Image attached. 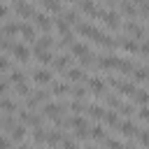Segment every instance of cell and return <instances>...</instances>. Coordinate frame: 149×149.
Instances as JSON below:
<instances>
[{
  "instance_id": "cell-16",
  "label": "cell",
  "mask_w": 149,
  "mask_h": 149,
  "mask_svg": "<svg viewBox=\"0 0 149 149\" xmlns=\"http://www.w3.org/2000/svg\"><path fill=\"white\" fill-rule=\"evenodd\" d=\"M19 33L23 35V40H26V42H35V37H37V30H35L30 23H26V21H21V23H19Z\"/></svg>"
},
{
  "instance_id": "cell-32",
  "label": "cell",
  "mask_w": 149,
  "mask_h": 149,
  "mask_svg": "<svg viewBox=\"0 0 149 149\" xmlns=\"http://www.w3.org/2000/svg\"><path fill=\"white\" fill-rule=\"evenodd\" d=\"M84 149H98V147H93V144H86V147H84Z\"/></svg>"
},
{
  "instance_id": "cell-23",
  "label": "cell",
  "mask_w": 149,
  "mask_h": 149,
  "mask_svg": "<svg viewBox=\"0 0 149 149\" xmlns=\"http://www.w3.org/2000/svg\"><path fill=\"white\" fill-rule=\"evenodd\" d=\"M37 47H42V49H54V47H56V40H54L49 33H44V35L37 40Z\"/></svg>"
},
{
  "instance_id": "cell-21",
  "label": "cell",
  "mask_w": 149,
  "mask_h": 149,
  "mask_svg": "<svg viewBox=\"0 0 149 149\" xmlns=\"http://www.w3.org/2000/svg\"><path fill=\"white\" fill-rule=\"evenodd\" d=\"M0 109L7 112V114H14V112L19 109V102L12 100V98H0Z\"/></svg>"
},
{
  "instance_id": "cell-25",
  "label": "cell",
  "mask_w": 149,
  "mask_h": 149,
  "mask_svg": "<svg viewBox=\"0 0 149 149\" xmlns=\"http://www.w3.org/2000/svg\"><path fill=\"white\" fill-rule=\"evenodd\" d=\"M61 144H63V149H81V147L77 144V140H70L68 135H63V140H61Z\"/></svg>"
},
{
  "instance_id": "cell-4",
  "label": "cell",
  "mask_w": 149,
  "mask_h": 149,
  "mask_svg": "<svg viewBox=\"0 0 149 149\" xmlns=\"http://www.w3.org/2000/svg\"><path fill=\"white\" fill-rule=\"evenodd\" d=\"M86 88L88 91H93V95L95 98H100L102 93H105V88H107V84H105V79L102 77H86Z\"/></svg>"
},
{
  "instance_id": "cell-14",
  "label": "cell",
  "mask_w": 149,
  "mask_h": 149,
  "mask_svg": "<svg viewBox=\"0 0 149 149\" xmlns=\"http://www.w3.org/2000/svg\"><path fill=\"white\" fill-rule=\"evenodd\" d=\"M40 5L49 12V14H61L65 9V2L63 0H40Z\"/></svg>"
},
{
  "instance_id": "cell-33",
  "label": "cell",
  "mask_w": 149,
  "mask_h": 149,
  "mask_svg": "<svg viewBox=\"0 0 149 149\" xmlns=\"http://www.w3.org/2000/svg\"><path fill=\"white\" fill-rule=\"evenodd\" d=\"M51 149H54V147H51Z\"/></svg>"
},
{
  "instance_id": "cell-26",
  "label": "cell",
  "mask_w": 149,
  "mask_h": 149,
  "mask_svg": "<svg viewBox=\"0 0 149 149\" xmlns=\"http://www.w3.org/2000/svg\"><path fill=\"white\" fill-rule=\"evenodd\" d=\"M30 137H33V142H44V130L42 128H33V133H30Z\"/></svg>"
},
{
  "instance_id": "cell-8",
  "label": "cell",
  "mask_w": 149,
  "mask_h": 149,
  "mask_svg": "<svg viewBox=\"0 0 149 149\" xmlns=\"http://www.w3.org/2000/svg\"><path fill=\"white\" fill-rule=\"evenodd\" d=\"M119 133L123 135V137H135V133H137V128H140V123H135L133 119H126V121H119Z\"/></svg>"
},
{
  "instance_id": "cell-6",
  "label": "cell",
  "mask_w": 149,
  "mask_h": 149,
  "mask_svg": "<svg viewBox=\"0 0 149 149\" xmlns=\"http://www.w3.org/2000/svg\"><path fill=\"white\" fill-rule=\"evenodd\" d=\"M65 72V81H74V84H79V81H86V70H81L79 65L77 68H68V70H63Z\"/></svg>"
},
{
  "instance_id": "cell-3",
  "label": "cell",
  "mask_w": 149,
  "mask_h": 149,
  "mask_svg": "<svg viewBox=\"0 0 149 149\" xmlns=\"http://www.w3.org/2000/svg\"><path fill=\"white\" fill-rule=\"evenodd\" d=\"M12 9H14L19 16H23V19H30V16L37 12L28 0H12Z\"/></svg>"
},
{
  "instance_id": "cell-31",
  "label": "cell",
  "mask_w": 149,
  "mask_h": 149,
  "mask_svg": "<svg viewBox=\"0 0 149 149\" xmlns=\"http://www.w3.org/2000/svg\"><path fill=\"white\" fill-rule=\"evenodd\" d=\"M19 149H33V147H30V144H21Z\"/></svg>"
},
{
  "instance_id": "cell-17",
  "label": "cell",
  "mask_w": 149,
  "mask_h": 149,
  "mask_svg": "<svg viewBox=\"0 0 149 149\" xmlns=\"http://www.w3.org/2000/svg\"><path fill=\"white\" fill-rule=\"evenodd\" d=\"M100 121H102L105 126H109V128H116L121 119H119V114H116V112H112V109H105V112H102V116H100Z\"/></svg>"
},
{
  "instance_id": "cell-18",
  "label": "cell",
  "mask_w": 149,
  "mask_h": 149,
  "mask_svg": "<svg viewBox=\"0 0 149 149\" xmlns=\"http://www.w3.org/2000/svg\"><path fill=\"white\" fill-rule=\"evenodd\" d=\"M61 14H63V16H61V19H63V21H65V23H72V26H74V23H77V21H81V14H79V12H77V9H74V7H68V9H63V12H61Z\"/></svg>"
},
{
  "instance_id": "cell-10",
  "label": "cell",
  "mask_w": 149,
  "mask_h": 149,
  "mask_svg": "<svg viewBox=\"0 0 149 149\" xmlns=\"http://www.w3.org/2000/svg\"><path fill=\"white\" fill-rule=\"evenodd\" d=\"M51 84V91L58 95V98H63V95H70V88H72V84L70 81H63V79H58V81H49Z\"/></svg>"
},
{
  "instance_id": "cell-7",
  "label": "cell",
  "mask_w": 149,
  "mask_h": 149,
  "mask_svg": "<svg viewBox=\"0 0 149 149\" xmlns=\"http://www.w3.org/2000/svg\"><path fill=\"white\" fill-rule=\"evenodd\" d=\"M30 77H33L35 84H49V81L54 79V74H51L49 68H35V70L30 72Z\"/></svg>"
},
{
  "instance_id": "cell-27",
  "label": "cell",
  "mask_w": 149,
  "mask_h": 149,
  "mask_svg": "<svg viewBox=\"0 0 149 149\" xmlns=\"http://www.w3.org/2000/svg\"><path fill=\"white\" fill-rule=\"evenodd\" d=\"M9 68H12V63H9L5 56H0V72H7Z\"/></svg>"
},
{
  "instance_id": "cell-9",
  "label": "cell",
  "mask_w": 149,
  "mask_h": 149,
  "mask_svg": "<svg viewBox=\"0 0 149 149\" xmlns=\"http://www.w3.org/2000/svg\"><path fill=\"white\" fill-rule=\"evenodd\" d=\"M33 54H35V58H37L42 65H51V63H54V54H51L49 49H42V47L35 44V47H33Z\"/></svg>"
},
{
  "instance_id": "cell-22",
  "label": "cell",
  "mask_w": 149,
  "mask_h": 149,
  "mask_svg": "<svg viewBox=\"0 0 149 149\" xmlns=\"http://www.w3.org/2000/svg\"><path fill=\"white\" fill-rule=\"evenodd\" d=\"M88 133H91V137H93V140H98V142H102V140L107 137V128H105V126H100V123H98V126H91V128H88Z\"/></svg>"
},
{
  "instance_id": "cell-13",
  "label": "cell",
  "mask_w": 149,
  "mask_h": 149,
  "mask_svg": "<svg viewBox=\"0 0 149 149\" xmlns=\"http://www.w3.org/2000/svg\"><path fill=\"white\" fill-rule=\"evenodd\" d=\"M61 140H63V130H61V128L44 130V142H47L49 147H56V144H61Z\"/></svg>"
},
{
  "instance_id": "cell-11",
  "label": "cell",
  "mask_w": 149,
  "mask_h": 149,
  "mask_svg": "<svg viewBox=\"0 0 149 149\" xmlns=\"http://www.w3.org/2000/svg\"><path fill=\"white\" fill-rule=\"evenodd\" d=\"M68 49H70V54H74L77 58H79V56H86V54H93V49H91L86 42H79V40H74Z\"/></svg>"
},
{
  "instance_id": "cell-15",
  "label": "cell",
  "mask_w": 149,
  "mask_h": 149,
  "mask_svg": "<svg viewBox=\"0 0 149 149\" xmlns=\"http://www.w3.org/2000/svg\"><path fill=\"white\" fill-rule=\"evenodd\" d=\"M105 109H107V107H102V105H98V102H86V107H84V114H86L88 119H100Z\"/></svg>"
},
{
  "instance_id": "cell-2",
  "label": "cell",
  "mask_w": 149,
  "mask_h": 149,
  "mask_svg": "<svg viewBox=\"0 0 149 149\" xmlns=\"http://www.w3.org/2000/svg\"><path fill=\"white\" fill-rule=\"evenodd\" d=\"M30 21H33L42 33H51V28H54V21H51V16H49L47 12H35V14L30 16Z\"/></svg>"
},
{
  "instance_id": "cell-5",
  "label": "cell",
  "mask_w": 149,
  "mask_h": 149,
  "mask_svg": "<svg viewBox=\"0 0 149 149\" xmlns=\"http://www.w3.org/2000/svg\"><path fill=\"white\" fill-rule=\"evenodd\" d=\"M12 54H14V58H16L21 65H28V61H30V49H28L26 44H16V42H14Z\"/></svg>"
},
{
  "instance_id": "cell-29",
  "label": "cell",
  "mask_w": 149,
  "mask_h": 149,
  "mask_svg": "<svg viewBox=\"0 0 149 149\" xmlns=\"http://www.w3.org/2000/svg\"><path fill=\"white\" fill-rule=\"evenodd\" d=\"M9 12H12V7H7V5H2V2H0V19H7V16H9Z\"/></svg>"
},
{
  "instance_id": "cell-28",
  "label": "cell",
  "mask_w": 149,
  "mask_h": 149,
  "mask_svg": "<svg viewBox=\"0 0 149 149\" xmlns=\"http://www.w3.org/2000/svg\"><path fill=\"white\" fill-rule=\"evenodd\" d=\"M9 147H12V140L5 137V135H0V149H9Z\"/></svg>"
},
{
  "instance_id": "cell-1",
  "label": "cell",
  "mask_w": 149,
  "mask_h": 149,
  "mask_svg": "<svg viewBox=\"0 0 149 149\" xmlns=\"http://www.w3.org/2000/svg\"><path fill=\"white\" fill-rule=\"evenodd\" d=\"M98 19L102 21V26H105L107 30H114V33L121 30V14H119L116 9H102Z\"/></svg>"
},
{
  "instance_id": "cell-24",
  "label": "cell",
  "mask_w": 149,
  "mask_h": 149,
  "mask_svg": "<svg viewBox=\"0 0 149 149\" xmlns=\"http://www.w3.org/2000/svg\"><path fill=\"white\" fill-rule=\"evenodd\" d=\"M130 100H135L137 105H147V88L144 86H137V91H135V95Z\"/></svg>"
},
{
  "instance_id": "cell-20",
  "label": "cell",
  "mask_w": 149,
  "mask_h": 149,
  "mask_svg": "<svg viewBox=\"0 0 149 149\" xmlns=\"http://www.w3.org/2000/svg\"><path fill=\"white\" fill-rule=\"evenodd\" d=\"M28 133H26V126L23 123H14L12 128H9V140H14V142H19V140H23Z\"/></svg>"
},
{
  "instance_id": "cell-19",
  "label": "cell",
  "mask_w": 149,
  "mask_h": 149,
  "mask_svg": "<svg viewBox=\"0 0 149 149\" xmlns=\"http://www.w3.org/2000/svg\"><path fill=\"white\" fill-rule=\"evenodd\" d=\"M16 33H19V21H5L0 26V35H5V37H12Z\"/></svg>"
},
{
  "instance_id": "cell-12",
  "label": "cell",
  "mask_w": 149,
  "mask_h": 149,
  "mask_svg": "<svg viewBox=\"0 0 149 149\" xmlns=\"http://www.w3.org/2000/svg\"><path fill=\"white\" fill-rule=\"evenodd\" d=\"M72 65V56L70 54H61L58 58H54V63H51V68L56 70V72H63V70H68Z\"/></svg>"
},
{
  "instance_id": "cell-30",
  "label": "cell",
  "mask_w": 149,
  "mask_h": 149,
  "mask_svg": "<svg viewBox=\"0 0 149 149\" xmlns=\"http://www.w3.org/2000/svg\"><path fill=\"white\" fill-rule=\"evenodd\" d=\"M7 91H9V81L7 79H0V95H5Z\"/></svg>"
}]
</instances>
